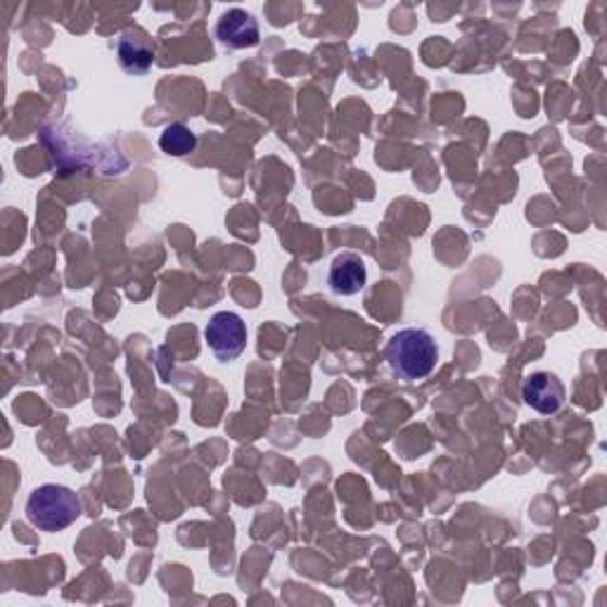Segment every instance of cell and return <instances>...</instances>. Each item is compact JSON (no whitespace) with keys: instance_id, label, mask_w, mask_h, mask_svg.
<instances>
[{"instance_id":"1","label":"cell","mask_w":607,"mask_h":607,"mask_svg":"<svg viewBox=\"0 0 607 607\" xmlns=\"http://www.w3.org/2000/svg\"><path fill=\"white\" fill-rule=\"evenodd\" d=\"M385 359L403 379H423L435 371L439 349L435 337L421 327H406L387 341Z\"/></svg>"},{"instance_id":"2","label":"cell","mask_w":607,"mask_h":607,"mask_svg":"<svg viewBox=\"0 0 607 607\" xmlns=\"http://www.w3.org/2000/svg\"><path fill=\"white\" fill-rule=\"evenodd\" d=\"M29 522L41 531H62L81 517V503L69 487L43 485L27 501Z\"/></svg>"},{"instance_id":"3","label":"cell","mask_w":607,"mask_h":607,"mask_svg":"<svg viewBox=\"0 0 607 607\" xmlns=\"http://www.w3.org/2000/svg\"><path fill=\"white\" fill-rule=\"evenodd\" d=\"M205 339L214 357L223 363L235 361L247 347V325L233 311H219L211 315L205 327Z\"/></svg>"},{"instance_id":"4","label":"cell","mask_w":607,"mask_h":607,"mask_svg":"<svg viewBox=\"0 0 607 607\" xmlns=\"http://www.w3.org/2000/svg\"><path fill=\"white\" fill-rule=\"evenodd\" d=\"M522 399L529 409L541 415H553L563 409L565 403V385L558 375L539 371L531 373L522 385Z\"/></svg>"},{"instance_id":"5","label":"cell","mask_w":607,"mask_h":607,"mask_svg":"<svg viewBox=\"0 0 607 607\" xmlns=\"http://www.w3.org/2000/svg\"><path fill=\"white\" fill-rule=\"evenodd\" d=\"M365 283H369V269L357 251H341L333 259L331 271H327V285L335 295L353 297L361 293Z\"/></svg>"},{"instance_id":"6","label":"cell","mask_w":607,"mask_h":607,"mask_svg":"<svg viewBox=\"0 0 607 607\" xmlns=\"http://www.w3.org/2000/svg\"><path fill=\"white\" fill-rule=\"evenodd\" d=\"M217 38L231 50L255 48L261 41L259 22L243 8H233L221 15L217 24Z\"/></svg>"},{"instance_id":"7","label":"cell","mask_w":607,"mask_h":607,"mask_svg":"<svg viewBox=\"0 0 607 607\" xmlns=\"http://www.w3.org/2000/svg\"><path fill=\"white\" fill-rule=\"evenodd\" d=\"M117 55L124 72L141 76L147 74L152 62H155V48H152L150 36L143 29H129L119 36Z\"/></svg>"},{"instance_id":"8","label":"cell","mask_w":607,"mask_h":607,"mask_svg":"<svg viewBox=\"0 0 607 607\" xmlns=\"http://www.w3.org/2000/svg\"><path fill=\"white\" fill-rule=\"evenodd\" d=\"M197 145V135L185 124H169L159 135V147L171 157H185Z\"/></svg>"}]
</instances>
